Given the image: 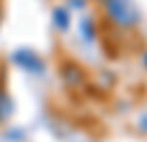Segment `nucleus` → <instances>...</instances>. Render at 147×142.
<instances>
[{"mask_svg": "<svg viewBox=\"0 0 147 142\" xmlns=\"http://www.w3.org/2000/svg\"><path fill=\"white\" fill-rule=\"evenodd\" d=\"M105 9L111 22L120 27H134L140 20V11L134 0H105Z\"/></svg>", "mask_w": 147, "mask_h": 142, "instance_id": "obj_1", "label": "nucleus"}, {"mask_svg": "<svg viewBox=\"0 0 147 142\" xmlns=\"http://www.w3.org/2000/svg\"><path fill=\"white\" fill-rule=\"evenodd\" d=\"M54 16H56V20H58V27H63V29H65V27L69 25V20H67V13H65L63 9H56Z\"/></svg>", "mask_w": 147, "mask_h": 142, "instance_id": "obj_4", "label": "nucleus"}, {"mask_svg": "<svg viewBox=\"0 0 147 142\" xmlns=\"http://www.w3.org/2000/svg\"><path fill=\"white\" fill-rule=\"evenodd\" d=\"M13 60H16V64H20L25 71H31V73H40V71H42V60H40L38 53H34V51L20 49V51L13 53Z\"/></svg>", "mask_w": 147, "mask_h": 142, "instance_id": "obj_2", "label": "nucleus"}, {"mask_svg": "<svg viewBox=\"0 0 147 142\" xmlns=\"http://www.w3.org/2000/svg\"><path fill=\"white\" fill-rule=\"evenodd\" d=\"M9 113H11V102L7 100L5 93H0V120L9 118Z\"/></svg>", "mask_w": 147, "mask_h": 142, "instance_id": "obj_3", "label": "nucleus"}]
</instances>
